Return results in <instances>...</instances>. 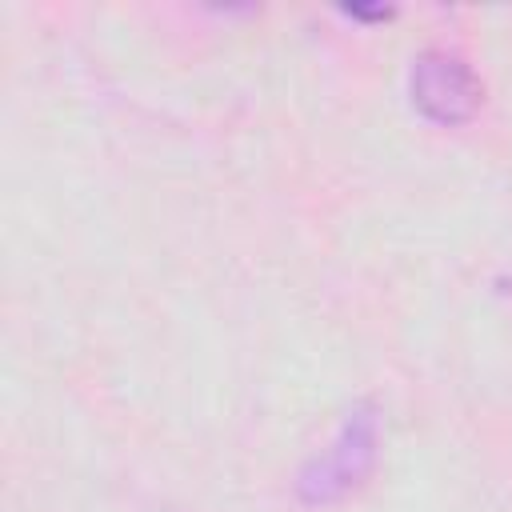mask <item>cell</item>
Segmentation results:
<instances>
[{
	"label": "cell",
	"instance_id": "6da1fadb",
	"mask_svg": "<svg viewBox=\"0 0 512 512\" xmlns=\"http://www.w3.org/2000/svg\"><path fill=\"white\" fill-rule=\"evenodd\" d=\"M408 92H412L416 112L424 120H432V124H464L484 104L480 76L456 52H444V48L420 52L412 60Z\"/></svg>",
	"mask_w": 512,
	"mask_h": 512
},
{
	"label": "cell",
	"instance_id": "7a4b0ae2",
	"mask_svg": "<svg viewBox=\"0 0 512 512\" xmlns=\"http://www.w3.org/2000/svg\"><path fill=\"white\" fill-rule=\"evenodd\" d=\"M372 456H376V420L368 412H356L340 428V436L332 440V448L304 472V496L308 500H320V504L344 496L372 468Z\"/></svg>",
	"mask_w": 512,
	"mask_h": 512
}]
</instances>
